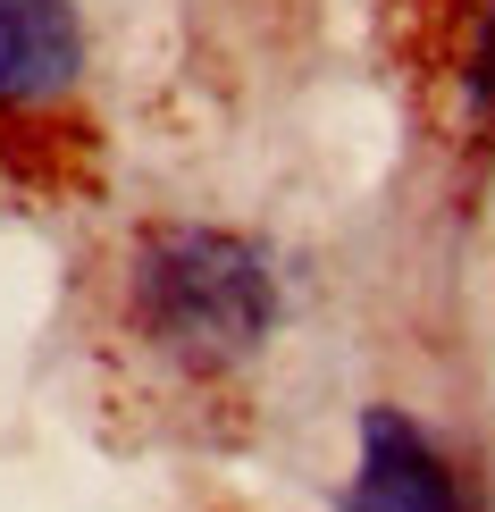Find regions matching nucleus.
<instances>
[{
    "label": "nucleus",
    "mask_w": 495,
    "mask_h": 512,
    "mask_svg": "<svg viewBox=\"0 0 495 512\" xmlns=\"http://www.w3.org/2000/svg\"><path fill=\"white\" fill-rule=\"evenodd\" d=\"M135 319L143 336L185 361V370H227L269 336L277 277L261 244L219 236V227H168L135 252Z\"/></svg>",
    "instance_id": "1"
},
{
    "label": "nucleus",
    "mask_w": 495,
    "mask_h": 512,
    "mask_svg": "<svg viewBox=\"0 0 495 512\" xmlns=\"http://www.w3.org/2000/svg\"><path fill=\"white\" fill-rule=\"evenodd\" d=\"M344 512H470L454 471L437 462L403 412H370L361 420V471H353V504Z\"/></svg>",
    "instance_id": "2"
},
{
    "label": "nucleus",
    "mask_w": 495,
    "mask_h": 512,
    "mask_svg": "<svg viewBox=\"0 0 495 512\" xmlns=\"http://www.w3.org/2000/svg\"><path fill=\"white\" fill-rule=\"evenodd\" d=\"M84 26L68 0H0V101H51L76 84Z\"/></svg>",
    "instance_id": "3"
},
{
    "label": "nucleus",
    "mask_w": 495,
    "mask_h": 512,
    "mask_svg": "<svg viewBox=\"0 0 495 512\" xmlns=\"http://www.w3.org/2000/svg\"><path fill=\"white\" fill-rule=\"evenodd\" d=\"M470 110L495 118V0H487V17H479V42H470Z\"/></svg>",
    "instance_id": "4"
}]
</instances>
